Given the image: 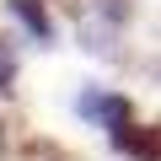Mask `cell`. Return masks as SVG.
Wrapping results in <instances>:
<instances>
[{"label": "cell", "instance_id": "1", "mask_svg": "<svg viewBox=\"0 0 161 161\" xmlns=\"http://www.w3.org/2000/svg\"><path fill=\"white\" fill-rule=\"evenodd\" d=\"M113 150L124 156H140V161H161V129H134L129 118L113 129Z\"/></svg>", "mask_w": 161, "mask_h": 161}, {"label": "cell", "instance_id": "2", "mask_svg": "<svg viewBox=\"0 0 161 161\" xmlns=\"http://www.w3.org/2000/svg\"><path fill=\"white\" fill-rule=\"evenodd\" d=\"M75 113H86V118H97V124L118 129V124L129 118V102H124V97H102V92H86V97L75 102Z\"/></svg>", "mask_w": 161, "mask_h": 161}, {"label": "cell", "instance_id": "3", "mask_svg": "<svg viewBox=\"0 0 161 161\" xmlns=\"http://www.w3.org/2000/svg\"><path fill=\"white\" fill-rule=\"evenodd\" d=\"M11 11L22 16V27H27L38 43H48V38H54V22H48V11L38 6V0H11Z\"/></svg>", "mask_w": 161, "mask_h": 161}, {"label": "cell", "instance_id": "4", "mask_svg": "<svg viewBox=\"0 0 161 161\" xmlns=\"http://www.w3.org/2000/svg\"><path fill=\"white\" fill-rule=\"evenodd\" d=\"M11 80H16V54L0 43V92H11Z\"/></svg>", "mask_w": 161, "mask_h": 161}]
</instances>
